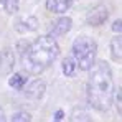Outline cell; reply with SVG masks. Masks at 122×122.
<instances>
[{
    "label": "cell",
    "instance_id": "obj_9",
    "mask_svg": "<svg viewBox=\"0 0 122 122\" xmlns=\"http://www.w3.org/2000/svg\"><path fill=\"white\" fill-rule=\"evenodd\" d=\"M25 82H26V78L20 74V73H17V74H13L10 79H8V84L13 87V89H23V86H25Z\"/></svg>",
    "mask_w": 122,
    "mask_h": 122
},
{
    "label": "cell",
    "instance_id": "obj_13",
    "mask_svg": "<svg viewBox=\"0 0 122 122\" xmlns=\"http://www.w3.org/2000/svg\"><path fill=\"white\" fill-rule=\"evenodd\" d=\"M112 30H114V31H117V33L121 31V20H116V21H114V25H112Z\"/></svg>",
    "mask_w": 122,
    "mask_h": 122
},
{
    "label": "cell",
    "instance_id": "obj_3",
    "mask_svg": "<svg viewBox=\"0 0 122 122\" xmlns=\"http://www.w3.org/2000/svg\"><path fill=\"white\" fill-rule=\"evenodd\" d=\"M96 53H97V45L96 41L89 36H79L73 43V55L74 60L78 61V66L87 71L94 61H96Z\"/></svg>",
    "mask_w": 122,
    "mask_h": 122
},
{
    "label": "cell",
    "instance_id": "obj_8",
    "mask_svg": "<svg viewBox=\"0 0 122 122\" xmlns=\"http://www.w3.org/2000/svg\"><path fill=\"white\" fill-rule=\"evenodd\" d=\"M111 53L116 60H121V53H122V38L121 36H116L114 40L111 41Z\"/></svg>",
    "mask_w": 122,
    "mask_h": 122
},
{
    "label": "cell",
    "instance_id": "obj_11",
    "mask_svg": "<svg viewBox=\"0 0 122 122\" xmlns=\"http://www.w3.org/2000/svg\"><path fill=\"white\" fill-rule=\"evenodd\" d=\"M2 3H3V7L8 13H15L18 10V5H20L18 0H2Z\"/></svg>",
    "mask_w": 122,
    "mask_h": 122
},
{
    "label": "cell",
    "instance_id": "obj_12",
    "mask_svg": "<svg viewBox=\"0 0 122 122\" xmlns=\"http://www.w3.org/2000/svg\"><path fill=\"white\" fill-rule=\"evenodd\" d=\"M12 122H31V116L25 111H20V112H15L13 117H12Z\"/></svg>",
    "mask_w": 122,
    "mask_h": 122
},
{
    "label": "cell",
    "instance_id": "obj_4",
    "mask_svg": "<svg viewBox=\"0 0 122 122\" xmlns=\"http://www.w3.org/2000/svg\"><path fill=\"white\" fill-rule=\"evenodd\" d=\"M107 17H109V10H107L104 5H97V7H94V8L87 13L86 21H87L91 26H99V25H102L104 21L107 20Z\"/></svg>",
    "mask_w": 122,
    "mask_h": 122
},
{
    "label": "cell",
    "instance_id": "obj_1",
    "mask_svg": "<svg viewBox=\"0 0 122 122\" xmlns=\"http://www.w3.org/2000/svg\"><path fill=\"white\" fill-rule=\"evenodd\" d=\"M87 101L97 111H107L114 102V81L111 68L106 61H94L89 68Z\"/></svg>",
    "mask_w": 122,
    "mask_h": 122
},
{
    "label": "cell",
    "instance_id": "obj_7",
    "mask_svg": "<svg viewBox=\"0 0 122 122\" xmlns=\"http://www.w3.org/2000/svg\"><path fill=\"white\" fill-rule=\"evenodd\" d=\"M45 89H46V84L43 81H40V79H35L25 89V96L30 97V99H40L43 96V92H45Z\"/></svg>",
    "mask_w": 122,
    "mask_h": 122
},
{
    "label": "cell",
    "instance_id": "obj_10",
    "mask_svg": "<svg viewBox=\"0 0 122 122\" xmlns=\"http://www.w3.org/2000/svg\"><path fill=\"white\" fill-rule=\"evenodd\" d=\"M76 71V63L73 58H64L63 60V73L64 76H73Z\"/></svg>",
    "mask_w": 122,
    "mask_h": 122
},
{
    "label": "cell",
    "instance_id": "obj_2",
    "mask_svg": "<svg viewBox=\"0 0 122 122\" xmlns=\"http://www.w3.org/2000/svg\"><path fill=\"white\" fill-rule=\"evenodd\" d=\"M60 55L58 43L50 36H40L33 41L21 55L23 68L31 74H40Z\"/></svg>",
    "mask_w": 122,
    "mask_h": 122
},
{
    "label": "cell",
    "instance_id": "obj_14",
    "mask_svg": "<svg viewBox=\"0 0 122 122\" xmlns=\"http://www.w3.org/2000/svg\"><path fill=\"white\" fill-rule=\"evenodd\" d=\"M61 119H63V111H58L55 114V122H61Z\"/></svg>",
    "mask_w": 122,
    "mask_h": 122
},
{
    "label": "cell",
    "instance_id": "obj_5",
    "mask_svg": "<svg viewBox=\"0 0 122 122\" xmlns=\"http://www.w3.org/2000/svg\"><path fill=\"white\" fill-rule=\"evenodd\" d=\"M71 18H68V17H63V18H60V20L56 21L53 26H51V30H50V38H60V36H63V35H66L69 30H71Z\"/></svg>",
    "mask_w": 122,
    "mask_h": 122
},
{
    "label": "cell",
    "instance_id": "obj_15",
    "mask_svg": "<svg viewBox=\"0 0 122 122\" xmlns=\"http://www.w3.org/2000/svg\"><path fill=\"white\" fill-rule=\"evenodd\" d=\"M0 122H7V117H5V112L0 109Z\"/></svg>",
    "mask_w": 122,
    "mask_h": 122
},
{
    "label": "cell",
    "instance_id": "obj_6",
    "mask_svg": "<svg viewBox=\"0 0 122 122\" xmlns=\"http://www.w3.org/2000/svg\"><path fill=\"white\" fill-rule=\"evenodd\" d=\"M76 0H46V10L51 13H64L74 5Z\"/></svg>",
    "mask_w": 122,
    "mask_h": 122
}]
</instances>
